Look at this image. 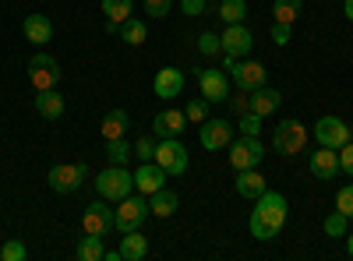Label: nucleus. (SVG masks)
<instances>
[{
  "label": "nucleus",
  "instance_id": "25",
  "mask_svg": "<svg viewBox=\"0 0 353 261\" xmlns=\"http://www.w3.org/2000/svg\"><path fill=\"white\" fill-rule=\"evenodd\" d=\"M128 113L124 109H110L106 117H103V124H99V131H103V138L106 141H113V138H124V131H128Z\"/></svg>",
  "mask_w": 353,
  "mask_h": 261
},
{
  "label": "nucleus",
  "instance_id": "36",
  "mask_svg": "<svg viewBox=\"0 0 353 261\" xmlns=\"http://www.w3.org/2000/svg\"><path fill=\"white\" fill-rule=\"evenodd\" d=\"M336 209H339L346 219H353V184H346V187L336 194Z\"/></svg>",
  "mask_w": 353,
  "mask_h": 261
},
{
  "label": "nucleus",
  "instance_id": "31",
  "mask_svg": "<svg viewBox=\"0 0 353 261\" xmlns=\"http://www.w3.org/2000/svg\"><path fill=\"white\" fill-rule=\"evenodd\" d=\"M103 11L113 21H128L131 11H134V0H103Z\"/></svg>",
  "mask_w": 353,
  "mask_h": 261
},
{
  "label": "nucleus",
  "instance_id": "17",
  "mask_svg": "<svg viewBox=\"0 0 353 261\" xmlns=\"http://www.w3.org/2000/svg\"><path fill=\"white\" fill-rule=\"evenodd\" d=\"M184 127H188L184 109H163V113H156V121H152L156 138H181Z\"/></svg>",
  "mask_w": 353,
  "mask_h": 261
},
{
  "label": "nucleus",
  "instance_id": "13",
  "mask_svg": "<svg viewBox=\"0 0 353 261\" xmlns=\"http://www.w3.org/2000/svg\"><path fill=\"white\" fill-rule=\"evenodd\" d=\"M201 145H205V152H219V149H230V141H233V124L230 121H201V131H198Z\"/></svg>",
  "mask_w": 353,
  "mask_h": 261
},
{
  "label": "nucleus",
  "instance_id": "1",
  "mask_svg": "<svg viewBox=\"0 0 353 261\" xmlns=\"http://www.w3.org/2000/svg\"><path fill=\"white\" fill-rule=\"evenodd\" d=\"M286 216H290V201L279 191H265L258 198L254 212H251V222H248L251 226V237L254 240H276L283 222H286Z\"/></svg>",
  "mask_w": 353,
  "mask_h": 261
},
{
  "label": "nucleus",
  "instance_id": "9",
  "mask_svg": "<svg viewBox=\"0 0 353 261\" xmlns=\"http://www.w3.org/2000/svg\"><path fill=\"white\" fill-rule=\"evenodd\" d=\"M265 159V149L254 134H244L237 141H230V166L233 169H251V166H261Z\"/></svg>",
  "mask_w": 353,
  "mask_h": 261
},
{
  "label": "nucleus",
  "instance_id": "2",
  "mask_svg": "<svg viewBox=\"0 0 353 261\" xmlns=\"http://www.w3.org/2000/svg\"><path fill=\"white\" fill-rule=\"evenodd\" d=\"M223 71L233 78V85H237L241 92L261 89L265 78H269V67H261L258 61H241V56H226V61H223Z\"/></svg>",
  "mask_w": 353,
  "mask_h": 261
},
{
  "label": "nucleus",
  "instance_id": "26",
  "mask_svg": "<svg viewBox=\"0 0 353 261\" xmlns=\"http://www.w3.org/2000/svg\"><path fill=\"white\" fill-rule=\"evenodd\" d=\"M145 36H149V28H145V21L141 18H128V21H121V39L128 43V46H141L145 43Z\"/></svg>",
  "mask_w": 353,
  "mask_h": 261
},
{
  "label": "nucleus",
  "instance_id": "34",
  "mask_svg": "<svg viewBox=\"0 0 353 261\" xmlns=\"http://www.w3.org/2000/svg\"><path fill=\"white\" fill-rule=\"evenodd\" d=\"M346 222H350V219L336 209L332 216H325V222H321V226H325V233H329V237H346Z\"/></svg>",
  "mask_w": 353,
  "mask_h": 261
},
{
  "label": "nucleus",
  "instance_id": "27",
  "mask_svg": "<svg viewBox=\"0 0 353 261\" xmlns=\"http://www.w3.org/2000/svg\"><path fill=\"white\" fill-rule=\"evenodd\" d=\"M74 254H78V261H103V237H96V233H85Z\"/></svg>",
  "mask_w": 353,
  "mask_h": 261
},
{
  "label": "nucleus",
  "instance_id": "42",
  "mask_svg": "<svg viewBox=\"0 0 353 261\" xmlns=\"http://www.w3.org/2000/svg\"><path fill=\"white\" fill-rule=\"evenodd\" d=\"M205 4H209V0H181V11H184L188 18H198V14L205 11Z\"/></svg>",
  "mask_w": 353,
  "mask_h": 261
},
{
  "label": "nucleus",
  "instance_id": "3",
  "mask_svg": "<svg viewBox=\"0 0 353 261\" xmlns=\"http://www.w3.org/2000/svg\"><path fill=\"white\" fill-rule=\"evenodd\" d=\"M96 191L106 201H121V198H128L134 191V173H128V166H113L110 163L96 177Z\"/></svg>",
  "mask_w": 353,
  "mask_h": 261
},
{
  "label": "nucleus",
  "instance_id": "12",
  "mask_svg": "<svg viewBox=\"0 0 353 261\" xmlns=\"http://www.w3.org/2000/svg\"><path fill=\"white\" fill-rule=\"evenodd\" d=\"M198 89H201V99H209V103H226V99H230V74L219 71V67L198 71Z\"/></svg>",
  "mask_w": 353,
  "mask_h": 261
},
{
  "label": "nucleus",
  "instance_id": "32",
  "mask_svg": "<svg viewBox=\"0 0 353 261\" xmlns=\"http://www.w3.org/2000/svg\"><path fill=\"white\" fill-rule=\"evenodd\" d=\"M184 117H188L191 124H201V121H209V99H191V103L184 106Z\"/></svg>",
  "mask_w": 353,
  "mask_h": 261
},
{
  "label": "nucleus",
  "instance_id": "43",
  "mask_svg": "<svg viewBox=\"0 0 353 261\" xmlns=\"http://www.w3.org/2000/svg\"><path fill=\"white\" fill-rule=\"evenodd\" d=\"M230 106H233V113H237V117H244V113L251 109V96H233Z\"/></svg>",
  "mask_w": 353,
  "mask_h": 261
},
{
  "label": "nucleus",
  "instance_id": "24",
  "mask_svg": "<svg viewBox=\"0 0 353 261\" xmlns=\"http://www.w3.org/2000/svg\"><path fill=\"white\" fill-rule=\"evenodd\" d=\"M176 205H181V201H176V194H173L170 187H159L156 194H149V212H152V216H159V219L173 216V212H176Z\"/></svg>",
  "mask_w": 353,
  "mask_h": 261
},
{
  "label": "nucleus",
  "instance_id": "29",
  "mask_svg": "<svg viewBox=\"0 0 353 261\" xmlns=\"http://www.w3.org/2000/svg\"><path fill=\"white\" fill-rule=\"evenodd\" d=\"M219 18L226 25H241L248 18V4H244V0H223V4H219Z\"/></svg>",
  "mask_w": 353,
  "mask_h": 261
},
{
  "label": "nucleus",
  "instance_id": "33",
  "mask_svg": "<svg viewBox=\"0 0 353 261\" xmlns=\"http://www.w3.org/2000/svg\"><path fill=\"white\" fill-rule=\"evenodd\" d=\"M198 53H201V56H216V53H223V39H219L216 32H201V36H198Z\"/></svg>",
  "mask_w": 353,
  "mask_h": 261
},
{
  "label": "nucleus",
  "instance_id": "7",
  "mask_svg": "<svg viewBox=\"0 0 353 261\" xmlns=\"http://www.w3.org/2000/svg\"><path fill=\"white\" fill-rule=\"evenodd\" d=\"M152 159L166 169V177H181V173H188V149L181 145V138H163L156 145Z\"/></svg>",
  "mask_w": 353,
  "mask_h": 261
},
{
  "label": "nucleus",
  "instance_id": "37",
  "mask_svg": "<svg viewBox=\"0 0 353 261\" xmlns=\"http://www.w3.org/2000/svg\"><path fill=\"white\" fill-rule=\"evenodd\" d=\"M145 11H149V18H166L173 11V0H145Z\"/></svg>",
  "mask_w": 353,
  "mask_h": 261
},
{
  "label": "nucleus",
  "instance_id": "14",
  "mask_svg": "<svg viewBox=\"0 0 353 261\" xmlns=\"http://www.w3.org/2000/svg\"><path fill=\"white\" fill-rule=\"evenodd\" d=\"M219 39H223V53L226 56H248L251 46H254V36H251V28L244 21L241 25H226V32Z\"/></svg>",
  "mask_w": 353,
  "mask_h": 261
},
{
  "label": "nucleus",
  "instance_id": "21",
  "mask_svg": "<svg viewBox=\"0 0 353 261\" xmlns=\"http://www.w3.org/2000/svg\"><path fill=\"white\" fill-rule=\"evenodd\" d=\"M21 32H25V39L32 43V46H43V43L53 39V21L46 14H28L25 25H21Z\"/></svg>",
  "mask_w": 353,
  "mask_h": 261
},
{
  "label": "nucleus",
  "instance_id": "35",
  "mask_svg": "<svg viewBox=\"0 0 353 261\" xmlns=\"http://www.w3.org/2000/svg\"><path fill=\"white\" fill-rule=\"evenodd\" d=\"M0 258H4V261H25V258H28V251H25V244H21V240H8L4 247H0Z\"/></svg>",
  "mask_w": 353,
  "mask_h": 261
},
{
  "label": "nucleus",
  "instance_id": "38",
  "mask_svg": "<svg viewBox=\"0 0 353 261\" xmlns=\"http://www.w3.org/2000/svg\"><path fill=\"white\" fill-rule=\"evenodd\" d=\"M290 39H293V25L276 21V25H272V43H276V46H286Z\"/></svg>",
  "mask_w": 353,
  "mask_h": 261
},
{
  "label": "nucleus",
  "instance_id": "15",
  "mask_svg": "<svg viewBox=\"0 0 353 261\" xmlns=\"http://www.w3.org/2000/svg\"><path fill=\"white\" fill-rule=\"evenodd\" d=\"M159 187H166V169H163L156 159H152V163H141V166L134 169V191L149 198V194H156Z\"/></svg>",
  "mask_w": 353,
  "mask_h": 261
},
{
  "label": "nucleus",
  "instance_id": "39",
  "mask_svg": "<svg viewBox=\"0 0 353 261\" xmlns=\"http://www.w3.org/2000/svg\"><path fill=\"white\" fill-rule=\"evenodd\" d=\"M261 121H265V117H258V113H251V109H248L244 117H241V131H244V134H254V138H258V131H261Z\"/></svg>",
  "mask_w": 353,
  "mask_h": 261
},
{
  "label": "nucleus",
  "instance_id": "40",
  "mask_svg": "<svg viewBox=\"0 0 353 261\" xmlns=\"http://www.w3.org/2000/svg\"><path fill=\"white\" fill-rule=\"evenodd\" d=\"M339 173H350L353 177V141H346L339 149Z\"/></svg>",
  "mask_w": 353,
  "mask_h": 261
},
{
  "label": "nucleus",
  "instance_id": "19",
  "mask_svg": "<svg viewBox=\"0 0 353 261\" xmlns=\"http://www.w3.org/2000/svg\"><path fill=\"white\" fill-rule=\"evenodd\" d=\"M248 96H251V113H258V117H272V113L283 106V92L269 89V85H261V89H254Z\"/></svg>",
  "mask_w": 353,
  "mask_h": 261
},
{
  "label": "nucleus",
  "instance_id": "41",
  "mask_svg": "<svg viewBox=\"0 0 353 261\" xmlns=\"http://www.w3.org/2000/svg\"><path fill=\"white\" fill-rule=\"evenodd\" d=\"M134 156H138L141 163H152V156H156V141H149V138H141V141L134 145Z\"/></svg>",
  "mask_w": 353,
  "mask_h": 261
},
{
  "label": "nucleus",
  "instance_id": "45",
  "mask_svg": "<svg viewBox=\"0 0 353 261\" xmlns=\"http://www.w3.org/2000/svg\"><path fill=\"white\" fill-rule=\"evenodd\" d=\"M346 251H350V258H353V233H346Z\"/></svg>",
  "mask_w": 353,
  "mask_h": 261
},
{
  "label": "nucleus",
  "instance_id": "22",
  "mask_svg": "<svg viewBox=\"0 0 353 261\" xmlns=\"http://www.w3.org/2000/svg\"><path fill=\"white\" fill-rule=\"evenodd\" d=\"M265 191H269V184H265V177L258 173V166H251V169H237V194L241 198H261Z\"/></svg>",
  "mask_w": 353,
  "mask_h": 261
},
{
  "label": "nucleus",
  "instance_id": "10",
  "mask_svg": "<svg viewBox=\"0 0 353 261\" xmlns=\"http://www.w3.org/2000/svg\"><path fill=\"white\" fill-rule=\"evenodd\" d=\"M81 226H85V233L106 237L110 229H117V209L106 205V198L103 201H92V205L85 209V216H81Z\"/></svg>",
  "mask_w": 353,
  "mask_h": 261
},
{
  "label": "nucleus",
  "instance_id": "4",
  "mask_svg": "<svg viewBox=\"0 0 353 261\" xmlns=\"http://www.w3.org/2000/svg\"><path fill=\"white\" fill-rule=\"evenodd\" d=\"M46 180H50V191H57V194H74L88 180V166L85 163H57L46 173Z\"/></svg>",
  "mask_w": 353,
  "mask_h": 261
},
{
  "label": "nucleus",
  "instance_id": "46",
  "mask_svg": "<svg viewBox=\"0 0 353 261\" xmlns=\"http://www.w3.org/2000/svg\"><path fill=\"white\" fill-rule=\"evenodd\" d=\"M350 134H353V124H350Z\"/></svg>",
  "mask_w": 353,
  "mask_h": 261
},
{
  "label": "nucleus",
  "instance_id": "11",
  "mask_svg": "<svg viewBox=\"0 0 353 261\" xmlns=\"http://www.w3.org/2000/svg\"><path fill=\"white\" fill-rule=\"evenodd\" d=\"M314 141L318 145H325V149H343L346 141H353V134H350V124L346 121H339V117H321L318 124H314Z\"/></svg>",
  "mask_w": 353,
  "mask_h": 261
},
{
  "label": "nucleus",
  "instance_id": "16",
  "mask_svg": "<svg viewBox=\"0 0 353 261\" xmlns=\"http://www.w3.org/2000/svg\"><path fill=\"white\" fill-rule=\"evenodd\" d=\"M307 166H311V173L318 180H332L336 173H339V152L336 149H325V145H318V149L311 152V159H307Z\"/></svg>",
  "mask_w": 353,
  "mask_h": 261
},
{
  "label": "nucleus",
  "instance_id": "23",
  "mask_svg": "<svg viewBox=\"0 0 353 261\" xmlns=\"http://www.w3.org/2000/svg\"><path fill=\"white\" fill-rule=\"evenodd\" d=\"M36 113H39V117H46V121H61L64 117V96L57 92V89L39 92L36 96Z\"/></svg>",
  "mask_w": 353,
  "mask_h": 261
},
{
  "label": "nucleus",
  "instance_id": "6",
  "mask_svg": "<svg viewBox=\"0 0 353 261\" xmlns=\"http://www.w3.org/2000/svg\"><path fill=\"white\" fill-rule=\"evenodd\" d=\"M117 229H121V233H131V229H141V222L149 219V198L145 194H128V198H121L117 201Z\"/></svg>",
  "mask_w": 353,
  "mask_h": 261
},
{
  "label": "nucleus",
  "instance_id": "20",
  "mask_svg": "<svg viewBox=\"0 0 353 261\" xmlns=\"http://www.w3.org/2000/svg\"><path fill=\"white\" fill-rule=\"evenodd\" d=\"M121 261H145L149 258V237L141 233V229H131V233L121 237Z\"/></svg>",
  "mask_w": 353,
  "mask_h": 261
},
{
  "label": "nucleus",
  "instance_id": "5",
  "mask_svg": "<svg viewBox=\"0 0 353 261\" xmlns=\"http://www.w3.org/2000/svg\"><path fill=\"white\" fill-rule=\"evenodd\" d=\"M304 145H307V127H304L301 121H283V124H276V131H272V149H276L279 156H297Z\"/></svg>",
  "mask_w": 353,
  "mask_h": 261
},
{
  "label": "nucleus",
  "instance_id": "18",
  "mask_svg": "<svg viewBox=\"0 0 353 261\" xmlns=\"http://www.w3.org/2000/svg\"><path fill=\"white\" fill-rule=\"evenodd\" d=\"M152 92L159 96V99H176L184 92V74L176 71V67H163L159 74H156V81H152Z\"/></svg>",
  "mask_w": 353,
  "mask_h": 261
},
{
  "label": "nucleus",
  "instance_id": "28",
  "mask_svg": "<svg viewBox=\"0 0 353 261\" xmlns=\"http://www.w3.org/2000/svg\"><path fill=\"white\" fill-rule=\"evenodd\" d=\"M301 8H304V0H272V14H276V21H286V25L297 21Z\"/></svg>",
  "mask_w": 353,
  "mask_h": 261
},
{
  "label": "nucleus",
  "instance_id": "8",
  "mask_svg": "<svg viewBox=\"0 0 353 261\" xmlns=\"http://www.w3.org/2000/svg\"><path fill=\"white\" fill-rule=\"evenodd\" d=\"M28 81H32L36 92L57 89V81H61V64H57L50 53H36L32 61H28Z\"/></svg>",
  "mask_w": 353,
  "mask_h": 261
},
{
  "label": "nucleus",
  "instance_id": "44",
  "mask_svg": "<svg viewBox=\"0 0 353 261\" xmlns=\"http://www.w3.org/2000/svg\"><path fill=\"white\" fill-rule=\"evenodd\" d=\"M343 11H346V18L353 21V0H343Z\"/></svg>",
  "mask_w": 353,
  "mask_h": 261
},
{
  "label": "nucleus",
  "instance_id": "30",
  "mask_svg": "<svg viewBox=\"0 0 353 261\" xmlns=\"http://www.w3.org/2000/svg\"><path fill=\"white\" fill-rule=\"evenodd\" d=\"M134 156V149L124 141V138H113V141H106V159L113 163V166H124L128 159Z\"/></svg>",
  "mask_w": 353,
  "mask_h": 261
}]
</instances>
